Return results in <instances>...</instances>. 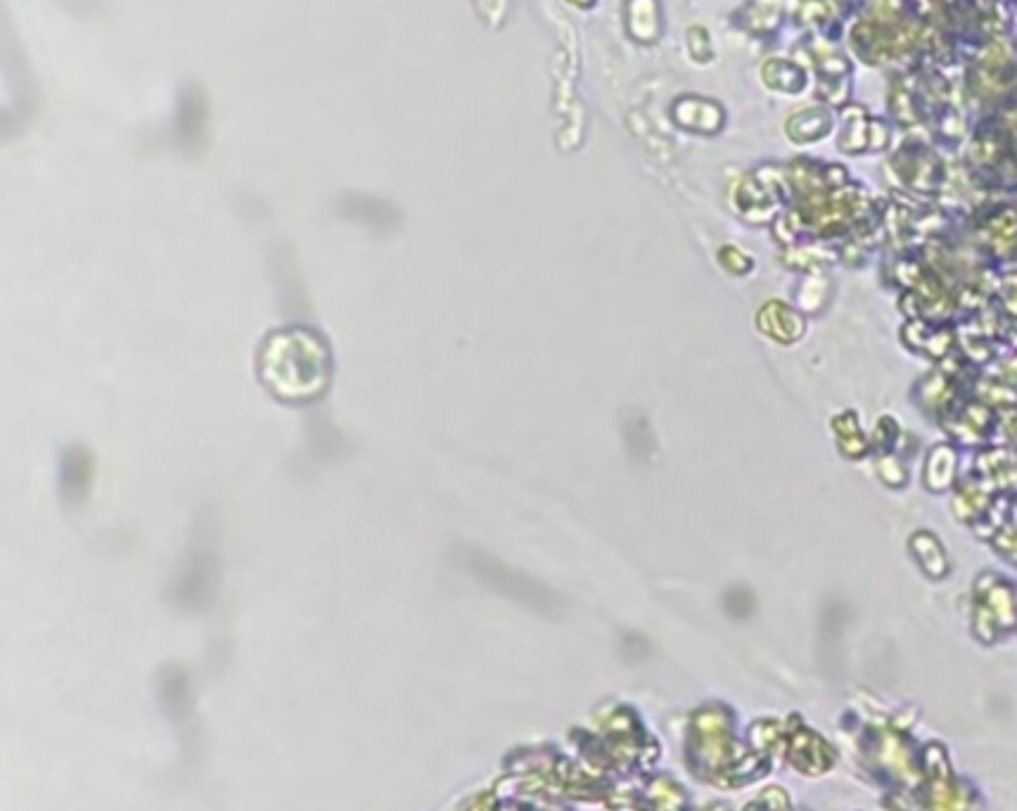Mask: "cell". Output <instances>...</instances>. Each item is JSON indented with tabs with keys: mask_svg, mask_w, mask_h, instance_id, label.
Masks as SVG:
<instances>
[{
	"mask_svg": "<svg viewBox=\"0 0 1017 811\" xmlns=\"http://www.w3.org/2000/svg\"><path fill=\"white\" fill-rule=\"evenodd\" d=\"M257 373L275 399L309 404L323 397L332 380V354L321 332L290 325L261 342Z\"/></svg>",
	"mask_w": 1017,
	"mask_h": 811,
	"instance_id": "1",
	"label": "cell"
}]
</instances>
